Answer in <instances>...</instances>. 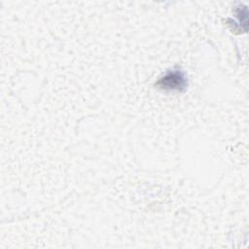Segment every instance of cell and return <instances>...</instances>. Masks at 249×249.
Returning a JSON list of instances; mask_svg holds the SVG:
<instances>
[{
	"label": "cell",
	"instance_id": "6da1fadb",
	"mask_svg": "<svg viewBox=\"0 0 249 249\" xmlns=\"http://www.w3.org/2000/svg\"><path fill=\"white\" fill-rule=\"evenodd\" d=\"M156 86L163 90L182 91L187 87V79L181 70L175 69L167 72L163 77H161L156 83Z\"/></svg>",
	"mask_w": 249,
	"mask_h": 249
}]
</instances>
